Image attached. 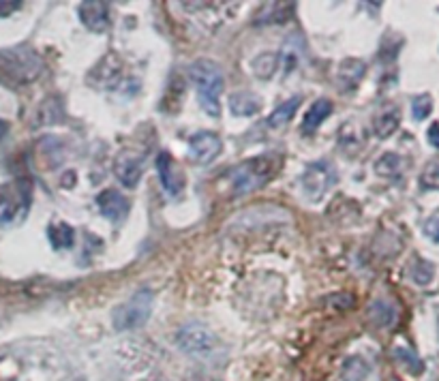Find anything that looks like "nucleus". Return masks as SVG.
<instances>
[{
    "label": "nucleus",
    "mask_w": 439,
    "mask_h": 381,
    "mask_svg": "<svg viewBox=\"0 0 439 381\" xmlns=\"http://www.w3.org/2000/svg\"><path fill=\"white\" fill-rule=\"evenodd\" d=\"M43 73V58L28 45L0 52V84L20 88L35 82Z\"/></svg>",
    "instance_id": "1"
},
{
    "label": "nucleus",
    "mask_w": 439,
    "mask_h": 381,
    "mask_svg": "<svg viewBox=\"0 0 439 381\" xmlns=\"http://www.w3.org/2000/svg\"><path fill=\"white\" fill-rule=\"evenodd\" d=\"M189 78L193 80L197 94H199V103L204 112L213 118L221 116V103L219 96L223 94L225 88V76L221 71V66L208 58H199L189 66Z\"/></svg>",
    "instance_id": "2"
},
{
    "label": "nucleus",
    "mask_w": 439,
    "mask_h": 381,
    "mask_svg": "<svg viewBox=\"0 0 439 381\" xmlns=\"http://www.w3.org/2000/svg\"><path fill=\"white\" fill-rule=\"evenodd\" d=\"M152 304H154V294L150 289H140L135 292L124 304H120L114 315V328L116 330H138L142 328L150 315H152Z\"/></svg>",
    "instance_id": "3"
},
{
    "label": "nucleus",
    "mask_w": 439,
    "mask_h": 381,
    "mask_svg": "<svg viewBox=\"0 0 439 381\" xmlns=\"http://www.w3.org/2000/svg\"><path fill=\"white\" fill-rule=\"evenodd\" d=\"M277 165L270 157H255L245 163H240L231 171V185L236 193H251L264 187L270 178L275 176Z\"/></svg>",
    "instance_id": "4"
},
{
    "label": "nucleus",
    "mask_w": 439,
    "mask_h": 381,
    "mask_svg": "<svg viewBox=\"0 0 439 381\" xmlns=\"http://www.w3.org/2000/svg\"><path fill=\"white\" fill-rule=\"evenodd\" d=\"M217 336L199 324H189L178 332V347L185 350L189 356H201L206 358L215 352Z\"/></svg>",
    "instance_id": "5"
},
{
    "label": "nucleus",
    "mask_w": 439,
    "mask_h": 381,
    "mask_svg": "<svg viewBox=\"0 0 439 381\" xmlns=\"http://www.w3.org/2000/svg\"><path fill=\"white\" fill-rule=\"evenodd\" d=\"M221 137L210 131H199L189 140V157L197 165H210L221 154Z\"/></svg>",
    "instance_id": "6"
},
{
    "label": "nucleus",
    "mask_w": 439,
    "mask_h": 381,
    "mask_svg": "<svg viewBox=\"0 0 439 381\" xmlns=\"http://www.w3.org/2000/svg\"><path fill=\"white\" fill-rule=\"evenodd\" d=\"M336 180V174L332 171V167L328 163H313L309 165V169L302 176V191L307 193L309 199H319L326 195V191L332 187V182Z\"/></svg>",
    "instance_id": "7"
},
{
    "label": "nucleus",
    "mask_w": 439,
    "mask_h": 381,
    "mask_svg": "<svg viewBox=\"0 0 439 381\" xmlns=\"http://www.w3.org/2000/svg\"><path fill=\"white\" fill-rule=\"evenodd\" d=\"M157 171H159V178H161V187L167 195H180L185 191V174L176 167L172 154L167 152H159L157 157Z\"/></svg>",
    "instance_id": "8"
},
{
    "label": "nucleus",
    "mask_w": 439,
    "mask_h": 381,
    "mask_svg": "<svg viewBox=\"0 0 439 381\" xmlns=\"http://www.w3.org/2000/svg\"><path fill=\"white\" fill-rule=\"evenodd\" d=\"M112 7L108 3H82L78 7V15L82 20V24L90 30V32H106L112 26Z\"/></svg>",
    "instance_id": "9"
},
{
    "label": "nucleus",
    "mask_w": 439,
    "mask_h": 381,
    "mask_svg": "<svg viewBox=\"0 0 439 381\" xmlns=\"http://www.w3.org/2000/svg\"><path fill=\"white\" fill-rule=\"evenodd\" d=\"M96 206H99L101 215H103L106 219H110V221H114V223L124 221L127 215H129V210H131L129 199L120 191H116V189L101 191L96 195Z\"/></svg>",
    "instance_id": "10"
},
{
    "label": "nucleus",
    "mask_w": 439,
    "mask_h": 381,
    "mask_svg": "<svg viewBox=\"0 0 439 381\" xmlns=\"http://www.w3.org/2000/svg\"><path fill=\"white\" fill-rule=\"evenodd\" d=\"M142 171H144V159L135 157L133 152H122L114 163V174L127 189L138 187V182L142 178Z\"/></svg>",
    "instance_id": "11"
},
{
    "label": "nucleus",
    "mask_w": 439,
    "mask_h": 381,
    "mask_svg": "<svg viewBox=\"0 0 439 381\" xmlns=\"http://www.w3.org/2000/svg\"><path fill=\"white\" fill-rule=\"evenodd\" d=\"M26 199V191L17 189V187H0V225L3 223H11L15 219V215L20 210H26L28 208Z\"/></svg>",
    "instance_id": "12"
},
{
    "label": "nucleus",
    "mask_w": 439,
    "mask_h": 381,
    "mask_svg": "<svg viewBox=\"0 0 439 381\" xmlns=\"http://www.w3.org/2000/svg\"><path fill=\"white\" fill-rule=\"evenodd\" d=\"M330 114H332V101L317 99L313 106L307 110V114L302 116V131H305V133H315L326 122V118Z\"/></svg>",
    "instance_id": "13"
},
{
    "label": "nucleus",
    "mask_w": 439,
    "mask_h": 381,
    "mask_svg": "<svg viewBox=\"0 0 439 381\" xmlns=\"http://www.w3.org/2000/svg\"><path fill=\"white\" fill-rule=\"evenodd\" d=\"M229 110L233 116H255L261 110V99L253 92H233L229 96Z\"/></svg>",
    "instance_id": "14"
},
{
    "label": "nucleus",
    "mask_w": 439,
    "mask_h": 381,
    "mask_svg": "<svg viewBox=\"0 0 439 381\" xmlns=\"http://www.w3.org/2000/svg\"><path fill=\"white\" fill-rule=\"evenodd\" d=\"M302 106V96H292V99H287L285 103H281V106L268 116V127H273V129H281V127H285L287 122H292V118L296 116V112H298V108Z\"/></svg>",
    "instance_id": "15"
},
{
    "label": "nucleus",
    "mask_w": 439,
    "mask_h": 381,
    "mask_svg": "<svg viewBox=\"0 0 439 381\" xmlns=\"http://www.w3.org/2000/svg\"><path fill=\"white\" fill-rule=\"evenodd\" d=\"M401 122V114H398V108L396 106H390L388 110H384L382 114H377L375 118V131L380 137H388L396 131Z\"/></svg>",
    "instance_id": "16"
},
{
    "label": "nucleus",
    "mask_w": 439,
    "mask_h": 381,
    "mask_svg": "<svg viewBox=\"0 0 439 381\" xmlns=\"http://www.w3.org/2000/svg\"><path fill=\"white\" fill-rule=\"evenodd\" d=\"M48 236H50V242L54 249H69L73 245V229L66 223L50 225Z\"/></svg>",
    "instance_id": "17"
},
{
    "label": "nucleus",
    "mask_w": 439,
    "mask_h": 381,
    "mask_svg": "<svg viewBox=\"0 0 439 381\" xmlns=\"http://www.w3.org/2000/svg\"><path fill=\"white\" fill-rule=\"evenodd\" d=\"M362 76H364V64L360 60H345L339 66L336 80H339V82H350V88H352V86H356L360 82Z\"/></svg>",
    "instance_id": "18"
},
{
    "label": "nucleus",
    "mask_w": 439,
    "mask_h": 381,
    "mask_svg": "<svg viewBox=\"0 0 439 381\" xmlns=\"http://www.w3.org/2000/svg\"><path fill=\"white\" fill-rule=\"evenodd\" d=\"M277 64H279V58L275 54H261L253 60L251 69L259 80H268V78H273V73L277 71Z\"/></svg>",
    "instance_id": "19"
},
{
    "label": "nucleus",
    "mask_w": 439,
    "mask_h": 381,
    "mask_svg": "<svg viewBox=\"0 0 439 381\" xmlns=\"http://www.w3.org/2000/svg\"><path fill=\"white\" fill-rule=\"evenodd\" d=\"M431 112H433V99H431V94H418V96L412 99V114H414L416 120L429 118Z\"/></svg>",
    "instance_id": "20"
},
{
    "label": "nucleus",
    "mask_w": 439,
    "mask_h": 381,
    "mask_svg": "<svg viewBox=\"0 0 439 381\" xmlns=\"http://www.w3.org/2000/svg\"><path fill=\"white\" fill-rule=\"evenodd\" d=\"M401 167V159L396 154H384L377 163H375V171L380 176H394Z\"/></svg>",
    "instance_id": "21"
},
{
    "label": "nucleus",
    "mask_w": 439,
    "mask_h": 381,
    "mask_svg": "<svg viewBox=\"0 0 439 381\" xmlns=\"http://www.w3.org/2000/svg\"><path fill=\"white\" fill-rule=\"evenodd\" d=\"M433 276H435V268L433 264L429 261H418L416 268L412 270V279L418 283V285H429L433 281Z\"/></svg>",
    "instance_id": "22"
},
{
    "label": "nucleus",
    "mask_w": 439,
    "mask_h": 381,
    "mask_svg": "<svg viewBox=\"0 0 439 381\" xmlns=\"http://www.w3.org/2000/svg\"><path fill=\"white\" fill-rule=\"evenodd\" d=\"M422 187L424 189H437V182H439V171H437V161H431L426 165V169L422 171V178H420Z\"/></svg>",
    "instance_id": "23"
},
{
    "label": "nucleus",
    "mask_w": 439,
    "mask_h": 381,
    "mask_svg": "<svg viewBox=\"0 0 439 381\" xmlns=\"http://www.w3.org/2000/svg\"><path fill=\"white\" fill-rule=\"evenodd\" d=\"M22 7V3H0V17H7L13 11H17Z\"/></svg>",
    "instance_id": "24"
},
{
    "label": "nucleus",
    "mask_w": 439,
    "mask_h": 381,
    "mask_svg": "<svg viewBox=\"0 0 439 381\" xmlns=\"http://www.w3.org/2000/svg\"><path fill=\"white\" fill-rule=\"evenodd\" d=\"M437 129H439V124H437V122H433V124L429 127V142H431V146H433V148H437V146H439V140H437Z\"/></svg>",
    "instance_id": "25"
},
{
    "label": "nucleus",
    "mask_w": 439,
    "mask_h": 381,
    "mask_svg": "<svg viewBox=\"0 0 439 381\" xmlns=\"http://www.w3.org/2000/svg\"><path fill=\"white\" fill-rule=\"evenodd\" d=\"M435 221H437V217H431V221L426 223V229H429V236H431L433 240H437V227H435Z\"/></svg>",
    "instance_id": "26"
},
{
    "label": "nucleus",
    "mask_w": 439,
    "mask_h": 381,
    "mask_svg": "<svg viewBox=\"0 0 439 381\" xmlns=\"http://www.w3.org/2000/svg\"><path fill=\"white\" fill-rule=\"evenodd\" d=\"M7 131H9V122L7 120H0V140H3V137L7 135Z\"/></svg>",
    "instance_id": "27"
}]
</instances>
